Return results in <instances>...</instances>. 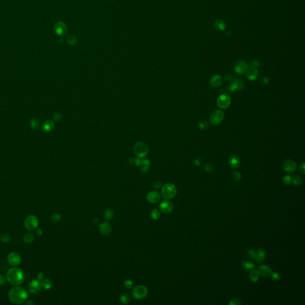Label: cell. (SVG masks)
<instances>
[{"mask_svg":"<svg viewBox=\"0 0 305 305\" xmlns=\"http://www.w3.org/2000/svg\"><path fill=\"white\" fill-rule=\"evenodd\" d=\"M8 296L10 301L16 304H21L25 303L29 297L26 290L19 286H15L10 289Z\"/></svg>","mask_w":305,"mask_h":305,"instance_id":"obj_1","label":"cell"},{"mask_svg":"<svg viewBox=\"0 0 305 305\" xmlns=\"http://www.w3.org/2000/svg\"><path fill=\"white\" fill-rule=\"evenodd\" d=\"M6 278L7 281L14 286H19L25 280V274L21 269L14 266L8 271Z\"/></svg>","mask_w":305,"mask_h":305,"instance_id":"obj_2","label":"cell"},{"mask_svg":"<svg viewBox=\"0 0 305 305\" xmlns=\"http://www.w3.org/2000/svg\"><path fill=\"white\" fill-rule=\"evenodd\" d=\"M177 190L175 185L172 184H166L161 188V194L166 200H170L175 196Z\"/></svg>","mask_w":305,"mask_h":305,"instance_id":"obj_3","label":"cell"},{"mask_svg":"<svg viewBox=\"0 0 305 305\" xmlns=\"http://www.w3.org/2000/svg\"><path fill=\"white\" fill-rule=\"evenodd\" d=\"M132 296L138 300L144 299L148 294V290L144 285H138L133 289L132 292Z\"/></svg>","mask_w":305,"mask_h":305,"instance_id":"obj_4","label":"cell"},{"mask_svg":"<svg viewBox=\"0 0 305 305\" xmlns=\"http://www.w3.org/2000/svg\"><path fill=\"white\" fill-rule=\"evenodd\" d=\"M38 219L35 215H29L25 219L24 225L25 228L29 231H33L37 229L38 226Z\"/></svg>","mask_w":305,"mask_h":305,"instance_id":"obj_5","label":"cell"},{"mask_svg":"<svg viewBox=\"0 0 305 305\" xmlns=\"http://www.w3.org/2000/svg\"><path fill=\"white\" fill-rule=\"evenodd\" d=\"M135 154L139 158H143L147 156L148 147L146 144L142 142H138L134 147Z\"/></svg>","mask_w":305,"mask_h":305,"instance_id":"obj_6","label":"cell"},{"mask_svg":"<svg viewBox=\"0 0 305 305\" xmlns=\"http://www.w3.org/2000/svg\"><path fill=\"white\" fill-rule=\"evenodd\" d=\"M224 113L222 110H218L213 112L210 116V122L213 125H219L224 119Z\"/></svg>","mask_w":305,"mask_h":305,"instance_id":"obj_7","label":"cell"},{"mask_svg":"<svg viewBox=\"0 0 305 305\" xmlns=\"http://www.w3.org/2000/svg\"><path fill=\"white\" fill-rule=\"evenodd\" d=\"M231 99L228 94H222L220 96L217 100L218 106L221 109H226L229 106Z\"/></svg>","mask_w":305,"mask_h":305,"instance_id":"obj_8","label":"cell"},{"mask_svg":"<svg viewBox=\"0 0 305 305\" xmlns=\"http://www.w3.org/2000/svg\"><path fill=\"white\" fill-rule=\"evenodd\" d=\"M54 30L57 35L63 36L67 33V27L64 22L59 21L54 25Z\"/></svg>","mask_w":305,"mask_h":305,"instance_id":"obj_9","label":"cell"},{"mask_svg":"<svg viewBox=\"0 0 305 305\" xmlns=\"http://www.w3.org/2000/svg\"><path fill=\"white\" fill-rule=\"evenodd\" d=\"M7 260L11 266H17L20 265L21 262V256L16 252H11L8 255Z\"/></svg>","mask_w":305,"mask_h":305,"instance_id":"obj_10","label":"cell"},{"mask_svg":"<svg viewBox=\"0 0 305 305\" xmlns=\"http://www.w3.org/2000/svg\"><path fill=\"white\" fill-rule=\"evenodd\" d=\"M41 289L42 287L41 282L37 280H32L29 284V292L32 294H37L40 293L41 290Z\"/></svg>","mask_w":305,"mask_h":305,"instance_id":"obj_11","label":"cell"},{"mask_svg":"<svg viewBox=\"0 0 305 305\" xmlns=\"http://www.w3.org/2000/svg\"><path fill=\"white\" fill-rule=\"evenodd\" d=\"M159 209L160 211L168 214L172 212L173 209V206L171 202L168 200H165L161 202L159 205Z\"/></svg>","mask_w":305,"mask_h":305,"instance_id":"obj_12","label":"cell"},{"mask_svg":"<svg viewBox=\"0 0 305 305\" xmlns=\"http://www.w3.org/2000/svg\"><path fill=\"white\" fill-rule=\"evenodd\" d=\"M246 76L251 81H255L257 79L258 76V70L256 67L249 66L246 71Z\"/></svg>","mask_w":305,"mask_h":305,"instance_id":"obj_13","label":"cell"},{"mask_svg":"<svg viewBox=\"0 0 305 305\" xmlns=\"http://www.w3.org/2000/svg\"><path fill=\"white\" fill-rule=\"evenodd\" d=\"M283 169L285 171L289 173H293L296 168V164L292 160H286L282 165Z\"/></svg>","mask_w":305,"mask_h":305,"instance_id":"obj_14","label":"cell"},{"mask_svg":"<svg viewBox=\"0 0 305 305\" xmlns=\"http://www.w3.org/2000/svg\"><path fill=\"white\" fill-rule=\"evenodd\" d=\"M244 86L243 82L239 78H236L233 82L229 86V91L230 92H234L237 90H240Z\"/></svg>","mask_w":305,"mask_h":305,"instance_id":"obj_15","label":"cell"},{"mask_svg":"<svg viewBox=\"0 0 305 305\" xmlns=\"http://www.w3.org/2000/svg\"><path fill=\"white\" fill-rule=\"evenodd\" d=\"M247 68H248L247 64L245 62L242 61V60L237 62L234 67L235 71H236V73H237L238 74H245Z\"/></svg>","mask_w":305,"mask_h":305,"instance_id":"obj_16","label":"cell"},{"mask_svg":"<svg viewBox=\"0 0 305 305\" xmlns=\"http://www.w3.org/2000/svg\"><path fill=\"white\" fill-rule=\"evenodd\" d=\"M160 194L159 192L153 191H150L147 195V200L151 203H157L160 200Z\"/></svg>","mask_w":305,"mask_h":305,"instance_id":"obj_17","label":"cell"},{"mask_svg":"<svg viewBox=\"0 0 305 305\" xmlns=\"http://www.w3.org/2000/svg\"><path fill=\"white\" fill-rule=\"evenodd\" d=\"M258 271L259 272L260 275H261L263 277H269L271 276L272 274V270L271 267L269 266L265 265L260 266L258 267Z\"/></svg>","mask_w":305,"mask_h":305,"instance_id":"obj_18","label":"cell"},{"mask_svg":"<svg viewBox=\"0 0 305 305\" xmlns=\"http://www.w3.org/2000/svg\"><path fill=\"white\" fill-rule=\"evenodd\" d=\"M100 231L103 235H109L112 231V227L109 223L104 222L100 225Z\"/></svg>","mask_w":305,"mask_h":305,"instance_id":"obj_19","label":"cell"},{"mask_svg":"<svg viewBox=\"0 0 305 305\" xmlns=\"http://www.w3.org/2000/svg\"><path fill=\"white\" fill-rule=\"evenodd\" d=\"M222 84V78L219 75H214L210 80V85L212 88H218Z\"/></svg>","mask_w":305,"mask_h":305,"instance_id":"obj_20","label":"cell"},{"mask_svg":"<svg viewBox=\"0 0 305 305\" xmlns=\"http://www.w3.org/2000/svg\"><path fill=\"white\" fill-rule=\"evenodd\" d=\"M240 159L236 155L232 156L229 158V161H228V163H229V165L230 166V167L232 168H234V169L238 168L240 165Z\"/></svg>","mask_w":305,"mask_h":305,"instance_id":"obj_21","label":"cell"},{"mask_svg":"<svg viewBox=\"0 0 305 305\" xmlns=\"http://www.w3.org/2000/svg\"><path fill=\"white\" fill-rule=\"evenodd\" d=\"M266 258V252L263 249H259L256 252V256L254 259L257 262L260 263L263 262Z\"/></svg>","mask_w":305,"mask_h":305,"instance_id":"obj_22","label":"cell"},{"mask_svg":"<svg viewBox=\"0 0 305 305\" xmlns=\"http://www.w3.org/2000/svg\"><path fill=\"white\" fill-rule=\"evenodd\" d=\"M54 124L51 120H47L43 124L42 130L44 132H50L52 130H53Z\"/></svg>","mask_w":305,"mask_h":305,"instance_id":"obj_23","label":"cell"},{"mask_svg":"<svg viewBox=\"0 0 305 305\" xmlns=\"http://www.w3.org/2000/svg\"><path fill=\"white\" fill-rule=\"evenodd\" d=\"M41 285L42 288L44 289L45 290H49L50 289L52 286V281L48 278H44L41 282Z\"/></svg>","mask_w":305,"mask_h":305,"instance_id":"obj_24","label":"cell"},{"mask_svg":"<svg viewBox=\"0 0 305 305\" xmlns=\"http://www.w3.org/2000/svg\"><path fill=\"white\" fill-rule=\"evenodd\" d=\"M214 27L218 31H223L226 28V25L224 21L221 19L217 20L214 23Z\"/></svg>","mask_w":305,"mask_h":305,"instance_id":"obj_25","label":"cell"},{"mask_svg":"<svg viewBox=\"0 0 305 305\" xmlns=\"http://www.w3.org/2000/svg\"><path fill=\"white\" fill-rule=\"evenodd\" d=\"M249 276H250V278L251 281L253 282H255L259 280V277H260V274L258 271L252 270V271H251V272H250Z\"/></svg>","mask_w":305,"mask_h":305,"instance_id":"obj_26","label":"cell"},{"mask_svg":"<svg viewBox=\"0 0 305 305\" xmlns=\"http://www.w3.org/2000/svg\"><path fill=\"white\" fill-rule=\"evenodd\" d=\"M35 236L32 232H28L24 236L23 241L26 244H30L34 241Z\"/></svg>","mask_w":305,"mask_h":305,"instance_id":"obj_27","label":"cell"},{"mask_svg":"<svg viewBox=\"0 0 305 305\" xmlns=\"http://www.w3.org/2000/svg\"><path fill=\"white\" fill-rule=\"evenodd\" d=\"M66 42H67L68 44H69L70 45H73L76 44V43L77 42V38L76 37V36L74 35H72V34L69 35L66 38Z\"/></svg>","mask_w":305,"mask_h":305,"instance_id":"obj_28","label":"cell"},{"mask_svg":"<svg viewBox=\"0 0 305 305\" xmlns=\"http://www.w3.org/2000/svg\"><path fill=\"white\" fill-rule=\"evenodd\" d=\"M241 265H242V266L243 267V268L246 271H249V270H252V269L255 267L254 263H253L252 262H248L247 260L243 261Z\"/></svg>","mask_w":305,"mask_h":305,"instance_id":"obj_29","label":"cell"},{"mask_svg":"<svg viewBox=\"0 0 305 305\" xmlns=\"http://www.w3.org/2000/svg\"><path fill=\"white\" fill-rule=\"evenodd\" d=\"M120 302L123 304H127L130 301V296L128 293H124L120 297Z\"/></svg>","mask_w":305,"mask_h":305,"instance_id":"obj_30","label":"cell"},{"mask_svg":"<svg viewBox=\"0 0 305 305\" xmlns=\"http://www.w3.org/2000/svg\"><path fill=\"white\" fill-rule=\"evenodd\" d=\"M104 218L107 220H111L114 217V212L112 209H107L104 212Z\"/></svg>","mask_w":305,"mask_h":305,"instance_id":"obj_31","label":"cell"},{"mask_svg":"<svg viewBox=\"0 0 305 305\" xmlns=\"http://www.w3.org/2000/svg\"><path fill=\"white\" fill-rule=\"evenodd\" d=\"M292 183H293L295 186H299L302 184V179L299 176L295 175L293 176V178H292Z\"/></svg>","mask_w":305,"mask_h":305,"instance_id":"obj_32","label":"cell"},{"mask_svg":"<svg viewBox=\"0 0 305 305\" xmlns=\"http://www.w3.org/2000/svg\"><path fill=\"white\" fill-rule=\"evenodd\" d=\"M151 217L154 220H157L160 217V213L157 209H153L150 213Z\"/></svg>","mask_w":305,"mask_h":305,"instance_id":"obj_33","label":"cell"},{"mask_svg":"<svg viewBox=\"0 0 305 305\" xmlns=\"http://www.w3.org/2000/svg\"><path fill=\"white\" fill-rule=\"evenodd\" d=\"M0 240H1L4 243H8L11 240V236L7 234V233H4V234H2L0 236Z\"/></svg>","mask_w":305,"mask_h":305,"instance_id":"obj_34","label":"cell"},{"mask_svg":"<svg viewBox=\"0 0 305 305\" xmlns=\"http://www.w3.org/2000/svg\"><path fill=\"white\" fill-rule=\"evenodd\" d=\"M246 253L247 255V256L251 258V259H254L255 258V256H256V252L254 250H252V249H248L247 250V252H246Z\"/></svg>","mask_w":305,"mask_h":305,"instance_id":"obj_35","label":"cell"},{"mask_svg":"<svg viewBox=\"0 0 305 305\" xmlns=\"http://www.w3.org/2000/svg\"><path fill=\"white\" fill-rule=\"evenodd\" d=\"M292 182V177L290 175H285L283 178V183L286 185H289Z\"/></svg>","mask_w":305,"mask_h":305,"instance_id":"obj_36","label":"cell"},{"mask_svg":"<svg viewBox=\"0 0 305 305\" xmlns=\"http://www.w3.org/2000/svg\"><path fill=\"white\" fill-rule=\"evenodd\" d=\"M30 127L33 128V129H37L38 127H39L40 126V122L37 119H32L31 121H30Z\"/></svg>","mask_w":305,"mask_h":305,"instance_id":"obj_37","label":"cell"},{"mask_svg":"<svg viewBox=\"0 0 305 305\" xmlns=\"http://www.w3.org/2000/svg\"><path fill=\"white\" fill-rule=\"evenodd\" d=\"M51 220L54 223L59 222L61 220V216L59 214H53L51 216Z\"/></svg>","mask_w":305,"mask_h":305,"instance_id":"obj_38","label":"cell"},{"mask_svg":"<svg viewBox=\"0 0 305 305\" xmlns=\"http://www.w3.org/2000/svg\"><path fill=\"white\" fill-rule=\"evenodd\" d=\"M233 178H234L236 181L238 182L241 178V175L238 171H234V173H233Z\"/></svg>","mask_w":305,"mask_h":305,"instance_id":"obj_39","label":"cell"},{"mask_svg":"<svg viewBox=\"0 0 305 305\" xmlns=\"http://www.w3.org/2000/svg\"><path fill=\"white\" fill-rule=\"evenodd\" d=\"M208 126H209L208 123L206 121L202 120L199 123V127L202 130H206V128H208Z\"/></svg>","mask_w":305,"mask_h":305,"instance_id":"obj_40","label":"cell"},{"mask_svg":"<svg viewBox=\"0 0 305 305\" xmlns=\"http://www.w3.org/2000/svg\"><path fill=\"white\" fill-rule=\"evenodd\" d=\"M133 285V282L130 280H127L124 281V285L125 287H127V289H131Z\"/></svg>","mask_w":305,"mask_h":305,"instance_id":"obj_41","label":"cell"},{"mask_svg":"<svg viewBox=\"0 0 305 305\" xmlns=\"http://www.w3.org/2000/svg\"><path fill=\"white\" fill-rule=\"evenodd\" d=\"M230 305H240L241 304V300L238 298H234L229 303Z\"/></svg>","mask_w":305,"mask_h":305,"instance_id":"obj_42","label":"cell"},{"mask_svg":"<svg viewBox=\"0 0 305 305\" xmlns=\"http://www.w3.org/2000/svg\"><path fill=\"white\" fill-rule=\"evenodd\" d=\"M205 169L209 173H212L214 170L213 166L211 164H206L205 166Z\"/></svg>","mask_w":305,"mask_h":305,"instance_id":"obj_43","label":"cell"},{"mask_svg":"<svg viewBox=\"0 0 305 305\" xmlns=\"http://www.w3.org/2000/svg\"><path fill=\"white\" fill-rule=\"evenodd\" d=\"M271 276L272 277V279L274 280V281H278L280 278H281V276H280V274L278 273V272H272Z\"/></svg>","mask_w":305,"mask_h":305,"instance_id":"obj_44","label":"cell"},{"mask_svg":"<svg viewBox=\"0 0 305 305\" xmlns=\"http://www.w3.org/2000/svg\"><path fill=\"white\" fill-rule=\"evenodd\" d=\"M7 278L2 274H0V286H3L6 282Z\"/></svg>","mask_w":305,"mask_h":305,"instance_id":"obj_45","label":"cell"},{"mask_svg":"<svg viewBox=\"0 0 305 305\" xmlns=\"http://www.w3.org/2000/svg\"><path fill=\"white\" fill-rule=\"evenodd\" d=\"M250 66H253V67H259L260 66V62L258 60H253V61L251 62Z\"/></svg>","mask_w":305,"mask_h":305,"instance_id":"obj_46","label":"cell"},{"mask_svg":"<svg viewBox=\"0 0 305 305\" xmlns=\"http://www.w3.org/2000/svg\"><path fill=\"white\" fill-rule=\"evenodd\" d=\"M299 172H300L301 174H303V175L304 174V163H302V164L300 166L299 169Z\"/></svg>","mask_w":305,"mask_h":305,"instance_id":"obj_47","label":"cell"},{"mask_svg":"<svg viewBox=\"0 0 305 305\" xmlns=\"http://www.w3.org/2000/svg\"><path fill=\"white\" fill-rule=\"evenodd\" d=\"M44 277V274L42 272H40L37 275V280H38L40 282H41Z\"/></svg>","mask_w":305,"mask_h":305,"instance_id":"obj_48","label":"cell"},{"mask_svg":"<svg viewBox=\"0 0 305 305\" xmlns=\"http://www.w3.org/2000/svg\"><path fill=\"white\" fill-rule=\"evenodd\" d=\"M36 233H37V234L38 236H41L42 234V231L40 228H37V231H36Z\"/></svg>","mask_w":305,"mask_h":305,"instance_id":"obj_49","label":"cell"},{"mask_svg":"<svg viewBox=\"0 0 305 305\" xmlns=\"http://www.w3.org/2000/svg\"><path fill=\"white\" fill-rule=\"evenodd\" d=\"M201 163V161L200 160H195V164L196 165H199Z\"/></svg>","mask_w":305,"mask_h":305,"instance_id":"obj_50","label":"cell"},{"mask_svg":"<svg viewBox=\"0 0 305 305\" xmlns=\"http://www.w3.org/2000/svg\"><path fill=\"white\" fill-rule=\"evenodd\" d=\"M60 116L59 114H56V115L54 116V119H55L56 120H58L60 118Z\"/></svg>","mask_w":305,"mask_h":305,"instance_id":"obj_51","label":"cell"}]
</instances>
